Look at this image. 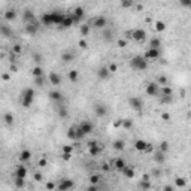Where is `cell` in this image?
<instances>
[{
    "label": "cell",
    "mask_w": 191,
    "mask_h": 191,
    "mask_svg": "<svg viewBox=\"0 0 191 191\" xmlns=\"http://www.w3.org/2000/svg\"><path fill=\"white\" fill-rule=\"evenodd\" d=\"M128 103H130V106H132L134 111H141L143 108V100L141 97H136V96H134V97H130Z\"/></svg>",
    "instance_id": "5"
},
{
    "label": "cell",
    "mask_w": 191,
    "mask_h": 191,
    "mask_svg": "<svg viewBox=\"0 0 191 191\" xmlns=\"http://www.w3.org/2000/svg\"><path fill=\"white\" fill-rule=\"evenodd\" d=\"M79 46H81L82 49H87V46H88V45H87V42L82 39V40H79Z\"/></svg>",
    "instance_id": "53"
},
{
    "label": "cell",
    "mask_w": 191,
    "mask_h": 191,
    "mask_svg": "<svg viewBox=\"0 0 191 191\" xmlns=\"http://www.w3.org/2000/svg\"><path fill=\"white\" fill-rule=\"evenodd\" d=\"M15 185H16V188H23L24 187V179L23 178H15Z\"/></svg>",
    "instance_id": "39"
},
{
    "label": "cell",
    "mask_w": 191,
    "mask_h": 191,
    "mask_svg": "<svg viewBox=\"0 0 191 191\" xmlns=\"http://www.w3.org/2000/svg\"><path fill=\"white\" fill-rule=\"evenodd\" d=\"M169 148H170V146H169V143H167L166 141L160 143V151H163V152H167V151H169Z\"/></svg>",
    "instance_id": "37"
},
{
    "label": "cell",
    "mask_w": 191,
    "mask_h": 191,
    "mask_svg": "<svg viewBox=\"0 0 191 191\" xmlns=\"http://www.w3.org/2000/svg\"><path fill=\"white\" fill-rule=\"evenodd\" d=\"M46 188H48V190H53V188H54V184H46Z\"/></svg>",
    "instance_id": "61"
},
{
    "label": "cell",
    "mask_w": 191,
    "mask_h": 191,
    "mask_svg": "<svg viewBox=\"0 0 191 191\" xmlns=\"http://www.w3.org/2000/svg\"><path fill=\"white\" fill-rule=\"evenodd\" d=\"M90 181H91V184H97V182L100 181V175H91Z\"/></svg>",
    "instance_id": "44"
},
{
    "label": "cell",
    "mask_w": 191,
    "mask_h": 191,
    "mask_svg": "<svg viewBox=\"0 0 191 191\" xmlns=\"http://www.w3.org/2000/svg\"><path fill=\"white\" fill-rule=\"evenodd\" d=\"M43 75V70H42V67H34L33 69V76L36 78V76H42Z\"/></svg>",
    "instance_id": "38"
},
{
    "label": "cell",
    "mask_w": 191,
    "mask_h": 191,
    "mask_svg": "<svg viewBox=\"0 0 191 191\" xmlns=\"http://www.w3.org/2000/svg\"><path fill=\"white\" fill-rule=\"evenodd\" d=\"M63 152H69V154H72V152H73V146H72V145H66L64 148H63Z\"/></svg>",
    "instance_id": "48"
},
{
    "label": "cell",
    "mask_w": 191,
    "mask_h": 191,
    "mask_svg": "<svg viewBox=\"0 0 191 191\" xmlns=\"http://www.w3.org/2000/svg\"><path fill=\"white\" fill-rule=\"evenodd\" d=\"M121 5H123V8H130L133 5V0H121Z\"/></svg>",
    "instance_id": "42"
},
{
    "label": "cell",
    "mask_w": 191,
    "mask_h": 191,
    "mask_svg": "<svg viewBox=\"0 0 191 191\" xmlns=\"http://www.w3.org/2000/svg\"><path fill=\"white\" fill-rule=\"evenodd\" d=\"M64 18H66V15H64V14H61V12H53V20H54V24L61 25V24H63V21H64Z\"/></svg>",
    "instance_id": "14"
},
{
    "label": "cell",
    "mask_w": 191,
    "mask_h": 191,
    "mask_svg": "<svg viewBox=\"0 0 191 191\" xmlns=\"http://www.w3.org/2000/svg\"><path fill=\"white\" fill-rule=\"evenodd\" d=\"M109 73H111L109 67H100L99 72H97V76L100 78V79H108V78H109Z\"/></svg>",
    "instance_id": "18"
},
{
    "label": "cell",
    "mask_w": 191,
    "mask_h": 191,
    "mask_svg": "<svg viewBox=\"0 0 191 191\" xmlns=\"http://www.w3.org/2000/svg\"><path fill=\"white\" fill-rule=\"evenodd\" d=\"M93 24H94L96 29H105L106 24H108V20L105 18V16H97V18H94Z\"/></svg>",
    "instance_id": "11"
},
{
    "label": "cell",
    "mask_w": 191,
    "mask_h": 191,
    "mask_svg": "<svg viewBox=\"0 0 191 191\" xmlns=\"http://www.w3.org/2000/svg\"><path fill=\"white\" fill-rule=\"evenodd\" d=\"M119 126H123V119H119V121H115V127H119Z\"/></svg>",
    "instance_id": "58"
},
{
    "label": "cell",
    "mask_w": 191,
    "mask_h": 191,
    "mask_svg": "<svg viewBox=\"0 0 191 191\" xmlns=\"http://www.w3.org/2000/svg\"><path fill=\"white\" fill-rule=\"evenodd\" d=\"M25 33L27 34H31V36H34V34L38 33V30H39V24L36 23V21H33V23H29V24H25Z\"/></svg>",
    "instance_id": "7"
},
{
    "label": "cell",
    "mask_w": 191,
    "mask_h": 191,
    "mask_svg": "<svg viewBox=\"0 0 191 191\" xmlns=\"http://www.w3.org/2000/svg\"><path fill=\"white\" fill-rule=\"evenodd\" d=\"M143 57H145L146 60H157V58L160 57V49H157V48H149V49L145 53Z\"/></svg>",
    "instance_id": "8"
},
{
    "label": "cell",
    "mask_w": 191,
    "mask_h": 191,
    "mask_svg": "<svg viewBox=\"0 0 191 191\" xmlns=\"http://www.w3.org/2000/svg\"><path fill=\"white\" fill-rule=\"evenodd\" d=\"M161 102H163V103H170V102H172V96H163Z\"/></svg>",
    "instance_id": "50"
},
{
    "label": "cell",
    "mask_w": 191,
    "mask_h": 191,
    "mask_svg": "<svg viewBox=\"0 0 191 191\" xmlns=\"http://www.w3.org/2000/svg\"><path fill=\"white\" fill-rule=\"evenodd\" d=\"M34 179H36V181H42V175H40V173H34Z\"/></svg>",
    "instance_id": "57"
},
{
    "label": "cell",
    "mask_w": 191,
    "mask_h": 191,
    "mask_svg": "<svg viewBox=\"0 0 191 191\" xmlns=\"http://www.w3.org/2000/svg\"><path fill=\"white\" fill-rule=\"evenodd\" d=\"M49 97H51V100H54V102H61L63 100V94L60 91H51Z\"/></svg>",
    "instance_id": "22"
},
{
    "label": "cell",
    "mask_w": 191,
    "mask_h": 191,
    "mask_svg": "<svg viewBox=\"0 0 191 191\" xmlns=\"http://www.w3.org/2000/svg\"><path fill=\"white\" fill-rule=\"evenodd\" d=\"M185 184H187V182H185L184 178H178L176 179V187H185Z\"/></svg>",
    "instance_id": "46"
},
{
    "label": "cell",
    "mask_w": 191,
    "mask_h": 191,
    "mask_svg": "<svg viewBox=\"0 0 191 191\" xmlns=\"http://www.w3.org/2000/svg\"><path fill=\"white\" fill-rule=\"evenodd\" d=\"M30 158H31V152L30 151H27V149L21 151V154H20V160L21 161H29Z\"/></svg>",
    "instance_id": "26"
},
{
    "label": "cell",
    "mask_w": 191,
    "mask_h": 191,
    "mask_svg": "<svg viewBox=\"0 0 191 191\" xmlns=\"http://www.w3.org/2000/svg\"><path fill=\"white\" fill-rule=\"evenodd\" d=\"M132 38L137 42H143L145 38H146V31L143 29H136V30L132 31Z\"/></svg>",
    "instance_id": "6"
},
{
    "label": "cell",
    "mask_w": 191,
    "mask_h": 191,
    "mask_svg": "<svg viewBox=\"0 0 191 191\" xmlns=\"http://www.w3.org/2000/svg\"><path fill=\"white\" fill-rule=\"evenodd\" d=\"M155 30L157 31H164L166 30V24H164L163 21H157L155 23Z\"/></svg>",
    "instance_id": "32"
},
{
    "label": "cell",
    "mask_w": 191,
    "mask_h": 191,
    "mask_svg": "<svg viewBox=\"0 0 191 191\" xmlns=\"http://www.w3.org/2000/svg\"><path fill=\"white\" fill-rule=\"evenodd\" d=\"M70 157H72V154H69V152H63V160H64V161H69V160H70Z\"/></svg>",
    "instance_id": "52"
},
{
    "label": "cell",
    "mask_w": 191,
    "mask_h": 191,
    "mask_svg": "<svg viewBox=\"0 0 191 191\" xmlns=\"http://www.w3.org/2000/svg\"><path fill=\"white\" fill-rule=\"evenodd\" d=\"M164 154H166V152H163V151L155 152V154H154V160H155V163L163 164L164 161H166V155H164Z\"/></svg>",
    "instance_id": "19"
},
{
    "label": "cell",
    "mask_w": 191,
    "mask_h": 191,
    "mask_svg": "<svg viewBox=\"0 0 191 191\" xmlns=\"http://www.w3.org/2000/svg\"><path fill=\"white\" fill-rule=\"evenodd\" d=\"M103 40H106V42L112 40V31L111 30H105V31H103Z\"/></svg>",
    "instance_id": "33"
},
{
    "label": "cell",
    "mask_w": 191,
    "mask_h": 191,
    "mask_svg": "<svg viewBox=\"0 0 191 191\" xmlns=\"http://www.w3.org/2000/svg\"><path fill=\"white\" fill-rule=\"evenodd\" d=\"M33 100H34V90L33 88H25L23 91V100H21L23 106L24 108H30Z\"/></svg>",
    "instance_id": "2"
},
{
    "label": "cell",
    "mask_w": 191,
    "mask_h": 191,
    "mask_svg": "<svg viewBox=\"0 0 191 191\" xmlns=\"http://www.w3.org/2000/svg\"><path fill=\"white\" fill-rule=\"evenodd\" d=\"M160 46H161V40L158 38H152L151 42H149V48H157V49H160Z\"/></svg>",
    "instance_id": "27"
},
{
    "label": "cell",
    "mask_w": 191,
    "mask_h": 191,
    "mask_svg": "<svg viewBox=\"0 0 191 191\" xmlns=\"http://www.w3.org/2000/svg\"><path fill=\"white\" fill-rule=\"evenodd\" d=\"M179 3L184 8H191V0H179Z\"/></svg>",
    "instance_id": "47"
},
{
    "label": "cell",
    "mask_w": 191,
    "mask_h": 191,
    "mask_svg": "<svg viewBox=\"0 0 191 191\" xmlns=\"http://www.w3.org/2000/svg\"><path fill=\"white\" fill-rule=\"evenodd\" d=\"M161 94L163 96H172V88H169V87H164V88L161 90Z\"/></svg>",
    "instance_id": "45"
},
{
    "label": "cell",
    "mask_w": 191,
    "mask_h": 191,
    "mask_svg": "<svg viewBox=\"0 0 191 191\" xmlns=\"http://www.w3.org/2000/svg\"><path fill=\"white\" fill-rule=\"evenodd\" d=\"M130 67H132L133 70H145V69L148 67V60L145 57L136 55L132 58V61H130Z\"/></svg>",
    "instance_id": "1"
},
{
    "label": "cell",
    "mask_w": 191,
    "mask_h": 191,
    "mask_svg": "<svg viewBox=\"0 0 191 191\" xmlns=\"http://www.w3.org/2000/svg\"><path fill=\"white\" fill-rule=\"evenodd\" d=\"M123 126L126 128H132L133 127V121L132 119H123Z\"/></svg>",
    "instance_id": "41"
},
{
    "label": "cell",
    "mask_w": 191,
    "mask_h": 191,
    "mask_svg": "<svg viewBox=\"0 0 191 191\" xmlns=\"http://www.w3.org/2000/svg\"><path fill=\"white\" fill-rule=\"evenodd\" d=\"M49 82L57 87V85L61 84V76H60L58 73H55V72H51L49 73Z\"/></svg>",
    "instance_id": "16"
},
{
    "label": "cell",
    "mask_w": 191,
    "mask_h": 191,
    "mask_svg": "<svg viewBox=\"0 0 191 191\" xmlns=\"http://www.w3.org/2000/svg\"><path fill=\"white\" fill-rule=\"evenodd\" d=\"M148 145H149V143H146L145 141L139 139V141L134 142V148H136L137 151H141V152H146V148H148Z\"/></svg>",
    "instance_id": "15"
},
{
    "label": "cell",
    "mask_w": 191,
    "mask_h": 191,
    "mask_svg": "<svg viewBox=\"0 0 191 191\" xmlns=\"http://www.w3.org/2000/svg\"><path fill=\"white\" fill-rule=\"evenodd\" d=\"M90 154H91V155H99V154H100V148H99V143H96V145L90 146Z\"/></svg>",
    "instance_id": "31"
},
{
    "label": "cell",
    "mask_w": 191,
    "mask_h": 191,
    "mask_svg": "<svg viewBox=\"0 0 191 191\" xmlns=\"http://www.w3.org/2000/svg\"><path fill=\"white\" fill-rule=\"evenodd\" d=\"M67 137L70 141H78L79 139V133H78V127H70L67 130Z\"/></svg>",
    "instance_id": "13"
},
{
    "label": "cell",
    "mask_w": 191,
    "mask_h": 191,
    "mask_svg": "<svg viewBox=\"0 0 191 191\" xmlns=\"http://www.w3.org/2000/svg\"><path fill=\"white\" fill-rule=\"evenodd\" d=\"M34 61H40V55L39 54H34Z\"/></svg>",
    "instance_id": "59"
},
{
    "label": "cell",
    "mask_w": 191,
    "mask_h": 191,
    "mask_svg": "<svg viewBox=\"0 0 191 191\" xmlns=\"http://www.w3.org/2000/svg\"><path fill=\"white\" fill-rule=\"evenodd\" d=\"M69 79L72 82H76L78 81V70H70L69 72Z\"/></svg>",
    "instance_id": "35"
},
{
    "label": "cell",
    "mask_w": 191,
    "mask_h": 191,
    "mask_svg": "<svg viewBox=\"0 0 191 191\" xmlns=\"http://www.w3.org/2000/svg\"><path fill=\"white\" fill-rule=\"evenodd\" d=\"M161 118H163L164 121H169V119H170V115H169V114H163V115H161Z\"/></svg>",
    "instance_id": "56"
},
{
    "label": "cell",
    "mask_w": 191,
    "mask_h": 191,
    "mask_svg": "<svg viewBox=\"0 0 191 191\" xmlns=\"http://www.w3.org/2000/svg\"><path fill=\"white\" fill-rule=\"evenodd\" d=\"M73 187H75V184H73V181H72V179H63V181L57 185V188H58L60 191L70 190V188H73Z\"/></svg>",
    "instance_id": "9"
},
{
    "label": "cell",
    "mask_w": 191,
    "mask_h": 191,
    "mask_svg": "<svg viewBox=\"0 0 191 191\" xmlns=\"http://www.w3.org/2000/svg\"><path fill=\"white\" fill-rule=\"evenodd\" d=\"M126 167H127V166H126V161H124L123 158H117V160H115V169H117L118 172H123Z\"/></svg>",
    "instance_id": "23"
},
{
    "label": "cell",
    "mask_w": 191,
    "mask_h": 191,
    "mask_svg": "<svg viewBox=\"0 0 191 191\" xmlns=\"http://www.w3.org/2000/svg\"><path fill=\"white\" fill-rule=\"evenodd\" d=\"M40 23L43 25H54V20H53V12L49 14H43L40 16Z\"/></svg>",
    "instance_id": "12"
},
{
    "label": "cell",
    "mask_w": 191,
    "mask_h": 191,
    "mask_svg": "<svg viewBox=\"0 0 191 191\" xmlns=\"http://www.w3.org/2000/svg\"><path fill=\"white\" fill-rule=\"evenodd\" d=\"M94 114L97 115V117H105L108 114V109L105 106H102V105H97L94 108Z\"/></svg>",
    "instance_id": "20"
},
{
    "label": "cell",
    "mask_w": 191,
    "mask_h": 191,
    "mask_svg": "<svg viewBox=\"0 0 191 191\" xmlns=\"http://www.w3.org/2000/svg\"><path fill=\"white\" fill-rule=\"evenodd\" d=\"M124 142L123 141H115L114 142V149H117V151H123L124 149Z\"/></svg>",
    "instance_id": "30"
},
{
    "label": "cell",
    "mask_w": 191,
    "mask_h": 191,
    "mask_svg": "<svg viewBox=\"0 0 191 191\" xmlns=\"http://www.w3.org/2000/svg\"><path fill=\"white\" fill-rule=\"evenodd\" d=\"M146 94L151 96V97H155V96H160V84L155 81V82H148V85H146V88H145Z\"/></svg>",
    "instance_id": "4"
},
{
    "label": "cell",
    "mask_w": 191,
    "mask_h": 191,
    "mask_svg": "<svg viewBox=\"0 0 191 191\" xmlns=\"http://www.w3.org/2000/svg\"><path fill=\"white\" fill-rule=\"evenodd\" d=\"M109 70H111V73L112 72H117V64H111L109 66Z\"/></svg>",
    "instance_id": "55"
},
{
    "label": "cell",
    "mask_w": 191,
    "mask_h": 191,
    "mask_svg": "<svg viewBox=\"0 0 191 191\" xmlns=\"http://www.w3.org/2000/svg\"><path fill=\"white\" fill-rule=\"evenodd\" d=\"M123 173H124V176L126 178H128V179H132V178H134V170L132 169V167H126L124 170H123Z\"/></svg>",
    "instance_id": "28"
},
{
    "label": "cell",
    "mask_w": 191,
    "mask_h": 191,
    "mask_svg": "<svg viewBox=\"0 0 191 191\" xmlns=\"http://www.w3.org/2000/svg\"><path fill=\"white\" fill-rule=\"evenodd\" d=\"M88 33H90V25L88 24H82L81 25V34L82 36H87Z\"/></svg>",
    "instance_id": "34"
},
{
    "label": "cell",
    "mask_w": 191,
    "mask_h": 191,
    "mask_svg": "<svg viewBox=\"0 0 191 191\" xmlns=\"http://www.w3.org/2000/svg\"><path fill=\"white\" fill-rule=\"evenodd\" d=\"M23 20H24V23H25V24H29V23L36 21V16H34L33 11H30V9H25V11L23 12Z\"/></svg>",
    "instance_id": "10"
},
{
    "label": "cell",
    "mask_w": 191,
    "mask_h": 191,
    "mask_svg": "<svg viewBox=\"0 0 191 191\" xmlns=\"http://www.w3.org/2000/svg\"><path fill=\"white\" fill-rule=\"evenodd\" d=\"M72 14H73V15L76 16V18H78V20H79V21H81V20L84 18V14H85V11H84V8H81V6H78V8H75V11H73Z\"/></svg>",
    "instance_id": "24"
},
{
    "label": "cell",
    "mask_w": 191,
    "mask_h": 191,
    "mask_svg": "<svg viewBox=\"0 0 191 191\" xmlns=\"http://www.w3.org/2000/svg\"><path fill=\"white\" fill-rule=\"evenodd\" d=\"M0 33H2L5 38H12V36H14V31H12L9 27H8L6 24H3L2 27H0Z\"/></svg>",
    "instance_id": "21"
},
{
    "label": "cell",
    "mask_w": 191,
    "mask_h": 191,
    "mask_svg": "<svg viewBox=\"0 0 191 191\" xmlns=\"http://www.w3.org/2000/svg\"><path fill=\"white\" fill-rule=\"evenodd\" d=\"M103 170H109V166H108V164H103Z\"/></svg>",
    "instance_id": "62"
},
{
    "label": "cell",
    "mask_w": 191,
    "mask_h": 191,
    "mask_svg": "<svg viewBox=\"0 0 191 191\" xmlns=\"http://www.w3.org/2000/svg\"><path fill=\"white\" fill-rule=\"evenodd\" d=\"M5 123L6 124H14V115L12 114H5Z\"/></svg>",
    "instance_id": "36"
},
{
    "label": "cell",
    "mask_w": 191,
    "mask_h": 191,
    "mask_svg": "<svg viewBox=\"0 0 191 191\" xmlns=\"http://www.w3.org/2000/svg\"><path fill=\"white\" fill-rule=\"evenodd\" d=\"M14 176L15 178H23V179H25V176H27V169H25L24 166H16Z\"/></svg>",
    "instance_id": "17"
},
{
    "label": "cell",
    "mask_w": 191,
    "mask_h": 191,
    "mask_svg": "<svg viewBox=\"0 0 191 191\" xmlns=\"http://www.w3.org/2000/svg\"><path fill=\"white\" fill-rule=\"evenodd\" d=\"M15 18H16V12L14 9H9V11L5 14V20L6 21H14Z\"/></svg>",
    "instance_id": "25"
},
{
    "label": "cell",
    "mask_w": 191,
    "mask_h": 191,
    "mask_svg": "<svg viewBox=\"0 0 191 191\" xmlns=\"http://www.w3.org/2000/svg\"><path fill=\"white\" fill-rule=\"evenodd\" d=\"M93 130H94V126L93 123H90V121H84V123L79 124V127H78V133H79V139L87 136V134H90L93 133Z\"/></svg>",
    "instance_id": "3"
},
{
    "label": "cell",
    "mask_w": 191,
    "mask_h": 191,
    "mask_svg": "<svg viewBox=\"0 0 191 191\" xmlns=\"http://www.w3.org/2000/svg\"><path fill=\"white\" fill-rule=\"evenodd\" d=\"M34 84H36L38 87H42L43 85V78L42 76H36L34 78Z\"/></svg>",
    "instance_id": "43"
},
{
    "label": "cell",
    "mask_w": 191,
    "mask_h": 191,
    "mask_svg": "<svg viewBox=\"0 0 191 191\" xmlns=\"http://www.w3.org/2000/svg\"><path fill=\"white\" fill-rule=\"evenodd\" d=\"M58 115H60V118H66L67 117V109L66 108H60L58 109Z\"/></svg>",
    "instance_id": "40"
},
{
    "label": "cell",
    "mask_w": 191,
    "mask_h": 191,
    "mask_svg": "<svg viewBox=\"0 0 191 191\" xmlns=\"http://www.w3.org/2000/svg\"><path fill=\"white\" fill-rule=\"evenodd\" d=\"M45 164H46V160H40L39 161V166H45Z\"/></svg>",
    "instance_id": "60"
},
{
    "label": "cell",
    "mask_w": 191,
    "mask_h": 191,
    "mask_svg": "<svg viewBox=\"0 0 191 191\" xmlns=\"http://www.w3.org/2000/svg\"><path fill=\"white\" fill-rule=\"evenodd\" d=\"M118 45H119L121 48H124V46L127 45V42H126V40H123V39H121V40H118Z\"/></svg>",
    "instance_id": "54"
},
{
    "label": "cell",
    "mask_w": 191,
    "mask_h": 191,
    "mask_svg": "<svg viewBox=\"0 0 191 191\" xmlns=\"http://www.w3.org/2000/svg\"><path fill=\"white\" fill-rule=\"evenodd\" d=\"M73 57L75 55L72 53H64V54H61V60H63L64 63H70L72 60H73Z\"/></svg>",
    "instance_id": "29"
},
{
    "label": "cell",
    "mask_w": 191,
    "mask_h": 191,
    "mask_svg": "<svg viewBox=\"0 0 191 191\" xmlns=\"http://www.w3.org/2000/svg\"><path fill=\"white\" fill-rule=\"evenodd\" d=\"M12 51H14L15 54H20V53H21V45H18V43H16V45H14V46H12Z\"/></svg>",
    "instance_id": "49"
},
{
    "label": "cell",
    "mask_w": 191,
    "mask_h": 191,
    "mask_svg": "<svg viewBox=\"0 0 191 191\" xmlns=\"http://www.w3.org/2000/svg\"><path fill=\"white\" fill-rule=\"evenodd\" d=\"M157 82H158L160 85H166V84H167V79H166V78H164V76H160Z\"/></svg>",
    "instance_id": "51"
}]
</instances>
